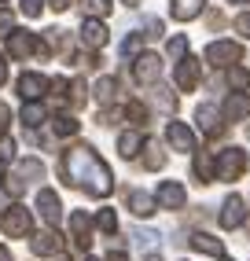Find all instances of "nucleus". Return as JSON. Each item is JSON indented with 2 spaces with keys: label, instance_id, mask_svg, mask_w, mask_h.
<instances>
[{
  "label": "nucleus",
  "instance_id": "28",
  "mask_svg": "<svg viewBox=\"0 0 250 261\" xmlns=\"http://www.w3.org/2000/svg\"><path fill=\"white\" fill-rule=\"evenodd\" d=\"M151 103H155V107H162L166 114H173L177 111V96H173V89H166V85H151Z\"/></svg>",
  "mask_w": 250,
  "mask_h": 261
},
{
  "label": "nucleus",
  "instance_id": "9",
  "mask_svg": "<svg viewBox=\"0 0 250 261\" xmlns=\"http://www.w3.org/2000/svg\"><path fill=\"white\" fill-rule=\"evenodd\" d=\"M30 250L37 254V257H63L66 239L59 236V228H44V232H37V236L30 239Z\"/></svg>",
  "mask_w": 250,
  "mask_h": 261
},
{
  "label": "nucleus",
  "instance_id": "40",
  "mask_svg": "<svg viewBox=\"0 0 250 261\" xmlns=\"http://www.w3.org/2000/svg\"><path fill=\"white\" fill-rule=\"evenodd\" d=\"M8 129H11V107H8V103H0V140L8 136Z\"/></svg>",
  "mask_w": 250,
  "mask_h": 261
},
{
  "label": "nucleus",
  "instance_id": "55",
  "mask_svg": "<svg viewBox=\"0 0 250 261\" xmlns=\"http://www.w3.org/2000/svg\"><path fill=\"white\" fill-rule=\"evenodd\" d=\"M246 202H250V199H246Z\"/></svg>",
  "mask_w": 250,
  "mask_h": 261
},
{
  "label": "nucleus",
  "instance_id": "47",
  "mask_svg": "<svg viewBox=\"0 0 250 261\" xmlns=\"http://www.w3.org/2000/svg\"><path fill=\"white\" fill-rule=\"evenodd\" d=\"M8 81V63H4V56H0V85Z\"/></svg>",
  "mask_w": 250,
  "mask_h": 261
},
{
  "label": "nucleus",
  "instance_id": "31",
  "mask_svg": "<svg viewBox=\"0 0 250 261\" xmlns=\"http://www.w3.org/2000/svg\"><path fill=\"white\" fill-rule=\"evenodd\" d=\"M85 11H88V19H107L114 11V4L111 0H85Z\"/></svg>",
  "mask_w": 250,
  "mask_h": 261
},
{
  "label": "nucleus",
  "instance_id": "13",
  "mask_svg": "<svg viewBox=\"0 0 250 261\" xmlns=\"http://www.w3.org/2000/svg\"><path fill=\"white\" fill-rule=\"evenodd\" d=\"M92 217H88L85 210H74V214H70V239H74V247L78 250H88V247H92Z\"/></svg>",
  "mask_w": 250,
  "mask_h": 261
},
{
  "label": "nucleus",
  "instance_id": "24",
  "mask_svg": "<svg viewBox=\"0 0 250 261\" xmlns=\"http://www.w3.org/2000/svg\"><path fill=\"white\" fill-rule=\"evenodd\" d=\"M48 121H52V133H56L59 140H66V136H78V133H81V121L70 114V111H59L56 118H48Z\"/></svg>",
  "mask_w": 250,
  "mask_h": 261
},
{
  "label": "nucleus",
  "instance_id": "4",
  "mask_svg": "<svg viewBox=\"0 0 250 261\" xmlns=\"http://www.w3.org/2000/svg\"><path fill=\"white\" fill-rule=\"evenodd\" d=\"M246 166H250V154H246L243 147H224V151H217V180H224V184L239 180L243 173H246Z\"/></svg>",
  "mask_w": 250,
  "mask_h": 261
},
{
  "label": "nucleus",
  "instance_id": "7",
  "mask_svg": "<svg viewBox=\"0 0 250 261\" xmlns=\"http://www.w3.org/2000/svg\"><path fill=\"white\" fill-rule=\"evenodd\" d=\"M195 121H199V133L206 136V140L224 136V114L213 107V103H199V107H195Z\"/></svg>",
  "mask_w": 250,
  "mask_h": 261
},
{
  "label": "nucleus",
  "instance_id": "12",
  "mask_svg": "<svg viewBox=\"0 0 250 261\" xmlns=\"http://www.w3.org/2000/svg\"><path fill=\"white\" fill-rule=\"evenodd\" d=\"M166 144H169L173 151H181V154H195V151H199L195 133L184 125V121H169V125H166Z\"/></svg>",
  "mask_w": 250,
  "mask_h": 261
},
{
  "label": "nucleus",
  "instance_id": "20",
  "mask_svg": "<svg viewBox=\"0 0 250 261\" xmlns=\"http://www.w3.org/2000/svg\"><path fill=\"white\" fill-rule=\"evenodd\" d=\"M221 114H224V121H246L250 118V92H232L221 103Z\"/></svg>",
  "mask_w": 250,
  "mask_h": 261
},
{
  "label": "nucleus",
  "instance_id": "14",
  "mask_svg": "<svg viewBox=\"0 0 250 261\" xmlns=\"http://www.w3.org/2000/svg\"><path fill=\"white\" fill-rule=\"evenodd\" d=\"M37 210H41V217H44L48 228H59V221H63V202H59V195H56L52 188H41V191H37Z\"/></svg>",
  "mask_w": 250,
  "mask_h": 261
},
{
  "label": "nucleus",
  "instance_id": "41",
  "mask_svg": "<svg viewBox=\"0 0 250 261\" xmlns=\"http://www.w3.org/2000/svg\"><path fill=\"white\" fill-rule=\"evenodd\" d=\"M236 33H239V37H250V11L236 15Z\"/></svg>",
  "mask_w": 250,
  "mask_h": 261
},
{
  "label": "nucleus",
  "instance_id": "26",
  "mask_svg": "<svg viewBox=\"0 0 250 261\" xmlns=\"http://www.w3.org/2000/svg\"><path fill=\"white\" fill-rule=\"evenodd\" d=\"M140 162H144V169L158 173V169H166V151L158 147V144H144V151H140Z\"/></svg>",
  "mask_w": 250,
  "mask_h": 261
},
{
  "label": "nucleus",
  "instance_id": "27",
  "mask_svg": "<svg viewBox=\"0 0 250 261\" xmlns=\"http://www.w3.org/2000/svg\"><path fill=\"white\" fill-rule=\"evenodd\" d=\"M118 89H121V81H118V77H99V81L92 85V92H96V99L103 103V107L118 99Z\"/></svg>",
  "mask_w": 250,
  "mask_h": 261
},
{
  "label": "nucleus",
  "instance_id": "42",
  "mask_svg": "<svg viewBox=\"0 0 250 261\" xmlns=\"http://www.w3.org/2000/svg\"><path fill=\"white\" fill-rule=\"evenodd\" d=\"M224 22H228V19H224L221 11H210V15H206V26H210L213 33H217V30H224Z\"/></svg>",
  "mask_w": 250,
  "mask_h": 261
},
{
  "label": "nucleus",
  "instance_id": "19",
  "mask_svg": "<svg viewBox=\"0 0 250 261\" xmlns=\"http://www.w3.org/2000/svg\"><path fill=\"white\" fill-rule=\"evenodd\" d=\"M125 206H129L133 217H151V214L158 210L155 195H147V191H140V188H129V191H125Z\"/></svg>",
  "mask_w": 250,
  "mask_h": 261
},
{
  "label": "nucleus",
  "instance_id": "43",
  "mask_svg": "<svg viewBox=\"0 0 250 261\" xmlns=\"http://www.w3.org/2000/svg\"><path fill=\"white\" fill-rule=\"evenodd\" d=\"M11 22H15V15H11L8 8H0V30H15Z\"/></svg>",
  "mask_w": 250,
  "mask_h": 261
},
{
  "label": "nucleus",
  "instance_id": "38",
  "mask_svg": "<svg viewBox=\"0 0 250 261\" xmlns=\"http://www.w3.org/2000/svg\"><path fill=\"white\" fill-rule=\"evenodd\" d=\"M121 118H125V107H121V111H111V107H103V111H99V125H118Z\"/></svg>",
  "mask_w": 250,
  "mask_h": 261
},
{
  "label": "nucleus",
  "instance_id": "10",
  "mask_svg": "<svg viewBox=\"0 0 250 261\" xmlns=\"http://www.w3.org/2000/svg\"><path fill=\"white\" fill-rule=\"evenodd\" d=\"M173 81H177V89H181V92L199 89V81H203V63L191 59V56H184L181 63H177V70H173Z\"/></svg>",
  "mask_w": 250,
  "mask_h": 261
},
{
  "label": "nucleus",
  "instance_id": "15",
  "mask_svg": "<svg viewBox=\"0 0 250 261\" xmlns=\"http://www.w3.org/2000/svg\"><path fill=\"white\" fill-rule=\"evenodd\" d=\"M107 41H111V30L103 26V19H85V22H81V44H85L88 51L107 48Z\"/></svg>",
  "mask_w": 250,
  "mask_h": 261
},
{
  "label": "nucleus",
  "instance_id": "16",
  "mask_svg": "<svg viewBox=\"0 0 250 261\" xmlns=\"http://www.w3.org/2000/svg\"><path fill=\"white\" fill-rule=\"evenodd\" d=\"M243 206H246L243 195H228V199L221 202V217H217V221H221V228H224V232H236L239 224H243V217H246Z\"/></svg>",
  "mask_w": 250,
  "mask_h": 261
},
{
  "label": "nucleus",
  "instance_id": "23",
  "mask_svg": "<svg viewBox=\"0 0 250 261\" xmlns=\"http://www.w3.org/2000/svg\"><path fill=\"white\" fill-rule=\"evenodd\" d=\"M144 136H140L136 129H125V133H118V154L121 159H140V151H144Z\"/></svg>",
  "mask_w": 250,
  "mask_h": 261
},
{
  "label": "nucleus",
  "instance_id": "25",
  "mask_svg": "<svg viewBox=\"0 0 250 261\" xmlns=\"http://www.w3.org/2000/svg\"><path fill=\"white\" fill-rule=\"evenodd\" d=\"M48 121V107L41 99H26V107H22V125L26 129H37V125H44Z\"/></svg>",
  "mask_w": 250,
  "mask_h": 261
},
{
  "label": "nucleus",
  "instance_id": "46",
  "mask_svg": "<svg viewBox=\"0 0 250 261\" xmlns=\"http://www.w3.org/2000/svg\"><path fill=\"white\" fill-rule=\"evenodd\" d=\"M0 180H8V154H0Z\"/></svg>",
  "mask_w": 250,
  "mask_h": 261
},
{
  "label": "nucleus",
  "instance_id": "36",
  "mask_svg": "<svg viewBox=\"0 0 250 261\" xmlns=\"http://www.w3.org/2000/svg\"><path fill=\"white\" fill-rule=\"evenodd\" d=\"M19 11L26 15V19H37V15L44 11V0H22V4H19Z\"/></svg>",
  "mask_w": 250,
  "mask_h": 261
},
{
  "label": "nucleus",
  "instance_id": "6",
  "mask_svg": "<svg viewBox=\"0 0 250 261\" xmlns=\"http://www.w3.org/2000/svg\"><path fill=\"white\" fill-rule=\"evenodd\" d=\"M243 59V44L239 41H213L206 48V63L213 70H228V66H236Z\"/></svg>",
  "mask_w": 250,
  "mask_h": 261
},
{
  "label": "nucleus",
  "instance_id": "32",
  "mask_svg": "<svg viewBox=\"0 0 250 261\" xmlns=\"http://www.w3.org/2000/svg\"><path fill=\"white\" fill-rule=\"evenodd\" d=\"M96 228L107 232V236H114V232H118V214H114V210H99V214H96Z\"/></svg>",
  "mask_w": 250,
  "mask_h": 261
},
{
  "label": "nucleus",
  "instance_id": "39",
  "mask_svg": "<svg viewBox=\"0 0 250 261\" xmlns=\"http://www.w3.org/2000/svg\"><path fill=\"white\" fill-rule=\"evenodd\" d=\"M133 239H136L140 250H155V239H158V236H155V232H136Z\"/></svg>",
  "mask_w": 250,
  "mask_h": 261
},
{
  "label": "nucleus",
  "instance_id": "45",
  "mask_svg": "<svg viewBox=\"0 0 250 261\" xmlns=\"http://www.w3.org/2000/svg\"><path fill=\"white\" fill-rule=\"evenodd\" d=\"M103 261H129V254H125V250H111Z\"/></svg>",
  "mask_w": 250,
  "mask_h": 261
},
{
  "label": "nucleus",
  "instance_id": "21",
  "mask_svg": "<svg viewBox=\"0 0 250 261\" xmlns=\"http://www.w3.org/2000/svg\"><path fill=\"white\" fill-rule=\"evenodd\" d=\"M206 11V0H169V15L177 22H191Z\"/></svg>",
  "mask_w": 250,
  "mask_h": 261
},
{
  "label": "nucleus",
  "instance_id": "51",
  "mask_svg": "<svg viewBox=\"0 0 250 261\" xmlns=\"http://www.w3.org/2000/svg\"><path fill=\"white\" fill-rule=\"evenodd\" d=\"M228 4H246V0H228Z\"/></svg>",
  "mask_w": 250,
  "mask_h": 261
},
{
  "label": "nucleus",
  "instance_id": "35",
  "mask_svg": "<svg viewBox=\"0 0 250 261\" xmlns=\"http://www.w3.org/2000/svg\"><path fill=\"white\" fill-rule=\"evenodd\" d=\"M166 51H169L173 59H184V56H188V37H173V41L166 44Z\"/></svg>",
  "mask_w": 250,
  "mask_h": 261
},
{
  "label": "nucleus",
  "instance_id": "37",
  "mask_svg": "<svg viewBox=\"0 0 250 261\" xmlns=\"http://www.w3.org/2000/svg\"><path fill=\"white\" fill-rule=\"evenodd\" d=\"M144 37H162V33H166V22L162 19H155V15H151V19H144Z\"/></svg>",
  "mask_w": 250,
  "mask_h": 261
},
{
  "label": "nucleus",
  "instance_id": "52",
  "mask_svg": "<svg viewBox=\"0 0 250 261\" xmlns=\"http://www.w3.org/2000/svg\"><path fill=\"white\" fill-rule=\"evenodd\" d=\"M217 261H232V257H224V254H221V257H217Z\"/></svg>",
  "mask_w": 250,
  "mask_h": 261
},
{
  "label": "nucleus",
  "instance_id": "1",
  "mask_svg": "<svg viewBox=\"0 0 250 261\" xmlns=\"http://www.w3.org/2000/svg\"><path fill=\"white\" fill-rule=\"evenodd\" d=\"M59 177L66 188H78L92 199H107L114 191V173L88 144H74L59 159Z\"/></svg>",
  "mask_w": 250,
  "mask_h": 261
},
{
  "label": "nucleus",
  "instance_id": "53",
  "mask_svg": "<svg viewBox=\"0 0 250 261\" xmlns=\"http://www.w3.org/2000/svg\"><path fill=\"white\" fill-rule=\"evenodd\" d=\"M85 261H99V257H85Z\"/></svg>",
  "mask_w": 250,
  "mask_h": 261
},
{
  "label": "nucleus",
  "instance_id": "5",
  "mask_svg": "<svg viewBox=\"0 0 250 261\" xmlns=\"http://www.w3.org/2000/svg\"><path fill=\"white\" fill-rule=\"evenodd\" d=\"M33 180H44V162H41V159H22L19 166H15V173L8 177V191L19 199Z\"/></svg>",
  "mask_w": 250,
  "mask_h": 261
},
{
  "label": "nucleus",
  "instance_id": "3",
  "mask_svg": "<svg viewBox=\"0 0 250 261\" xmlns=\"http://www.w3.org/2000/svg\"><path fill=\"white\" fill-rule=\"evenodd\" d=\"M0 232H4L8 239H26L33 236V214L26 210L22 202H11L0 210Z\"/></svg>",
  "mask_w": 250,
  "mask_h": 261
},
{
  "label": "nucleus",
  "instance_id": "54",
  "mask_svg": "<svg viewBox=\"0 0 250 261\" xmlns=\"http://www.w3.org/2000/svg\"><path fill=\"white\" fill-rule=\"evenodd\" d=\"M0 4H4V0H0Z\"/></svg>",
  "mask_w": 250,
  "mask_h": 261
},
{
  "label": "nucleus",
  "instance_id": "17",
  "mask_svg": "<svg viewBox=\"0 0 250 261\" xmlns=\"http://www.w3.org/2000/svg\"><path fill=\"white\" fill-rule=\"evenodd\" d=\"M15 89H19V96H22V103H26V99H41V96L52 89V81H48L44 74H33V70H26V74L19 77V85H15Z\"/></svg>",
  "mask_w": 250,
  "mask_h": 261
},
{
  "label": "nucleus",
  "instance_id": "8",
  "mask_svg": "<svg viewBox=\"0 0 250 261\" xmlns=\"http://www.w3.org/2000/svg\"><path fill=\"white\" fill-rule=\"evenodd\" d=\"M155 202H158V210H184L188 206V188L181 180H162L155 191Z\"/></svg>",
  "mask_w": 250,
  "mask_h": 261
},
{
  "label": "nucleus",
  "instance_id": "33",
  "mask_svg": "<svg viewBox=\"0 0 250 261\" xmlns=\"http://www.w3.org/2000/svg\"><path fill=\"white\" fill-rule=\"evenodd\" d=\"M85 99H88V89H85V81L81 77H74V81H70V107H85Z\"/></svg>",
  "mask_w": 250,
  "mask_h": 261
},
{
  "label": "nucleus",
  "instance_id": "18",
  "mask_svg": "<svg viewBox=\"0 0 250 261\" xmlns=\"http://www.w3.org/2000/svg\"><path fill=\"white\" fill-rule=\"evenodd\" d=\"M191 169H195V180H199V184H213V180H217V154L195 151L191 154Z\"/></svg>",
  "mask_w": 250,
  "mask_h": 261
},
{
  "label": "nucleus",
  "instance_id": "29",
  "mask_svg": "<svg viewBox=\"0 0 250 261\" xmlns=\"http://www.w3.org/2000/svg\"><path fill=\"white\" fill-rule=\"evenodd\" d=\"M147 107H144V103H140V99H129V103H125V121H133V125H147Z\"/></svg>",
  "mask_w": 250,
  "mask_h": 261
},
{
  "label": "nucleus",
  "instance_id": "48",
  "mask_svg": "<svg viewBox=\"0 0 250 261\" xmlns=\"http://www.w3.org/2000/svg\"><path fill=\"white\" fill-rule=\"evenodd\" d=\"M0 261H15V257H11V250H8V247H0Z\"/></svg>",
  "mask_w": 250,
  "mask_h": 261
},
{
  "label": "nucleus",
  "instance_id": "50",
  "mask_svg": "<svg viewBox=\"0 0 250 261\" xmlns=\"http://www.w3.org/2000/svg\"><path fill=\"white\" fill-rule=\"evenodd\" d=\"M121 4H129V8H140V0H121Z\"/></svg>",
  "mask_w": 250,
  "mask_h": 261
},
{
  "label": "nucleus",
  "instance_id": "34",
  "mask_svg": "<svg viewBox=\"0 0 250 261\" xmlns=\"http://www.w3.org/2000/svg\"><path fill=\"white\" fill-rule=\"evenodd\" d=\"M140 48H144V33H133V37L121 41V56H125V59H136Z\"/></svg>",
  "mask_w": 250,
  "mask_h": 261
},
{
  "label": "nucleus",
  "instance_id": "44",
  "mask_svg": "<svg viewBox=\"0 0 250 261\" xmlns=\"http://www.w3.org/2000/svg\"><path fill=\"white\" fill-rule=\"evenodd\" d=\"M70 4H74V0H48V8H52V11H66Z\"/></svg>",
  "mask_w": 250,
  "mask_h": 261
},
{
  "label": "nucleus",
  "instance_id": "49",
  "mask_svg": "<svg viewBox=\"0 0 250 261\" xmlns=\"http://www.w3.org/2000/svg\"><path fill=\"white\" fill-rule=\"evenodd\" d=\"M144 261H162V254H155V250H147V254H144Z\"/></svg>",
  "mask_w": 250,
  "mask_h": 261
},
{
  "label": "nucleus",
  "instance_id": "22",
  "mask_svg": "<svg viewBox=\"0 0 250 261\" xmlns=\"http://www.w3.org/2000/svg\"><path fill=\"white\" fill-rule=\"evenodd\" d=\"M188 247H195L199 254H210V257H221L224 254V243L217 236H210V232H191L188 236Z\"/></svg>",
  "mask_w": 250,
  "mask_h": 261
},
{
  "label": "nucleus",
  "instance_id": "11",
  "mask_svg": "<svg viewBox=\"0 0 250 261\" xmlns=\"http://www.w3.org/2000/svg\"><path fill=\"white\" fill-rule=\"evenodd\" d=\"M158 74H162V59H158L155 51H140L136 63H133V81L136 85H155Z\"/></svg>",
  "mask_w": 250,
  "mask_h": 261
},
{
  "label": "nucleus",
  "instance_id": "30",
  "mask_svg": "<svg viewBox=\"0 0 250 261\" xmlns=\"http://www.w3.org/2000/svg\"><path fill=\"white\" fill-rule=\"evenodd\" d=\"M228 85L236 92H246L250 89V70H243V66H228Z\"/></svg>",
  "mask_w": 250,
  "mask_h": 261
},
{
  "label": "nucleus",
  "instance_id": "2",
  "mask_svg": "<svg viewBox=\"0 0 250 261\" xmlns=\"http://www.w3.org/2000/svg\"><path fill=\"white\" fill-rule=\"evenodd\" d=\"M8 56L11 59H30V56L48 59L52 48L44 44V37H37V33H30V30H8Z\"/></svg>",
  "mask_w": 250,
  "mask_h": 261
}]
</instances>
